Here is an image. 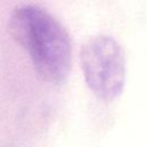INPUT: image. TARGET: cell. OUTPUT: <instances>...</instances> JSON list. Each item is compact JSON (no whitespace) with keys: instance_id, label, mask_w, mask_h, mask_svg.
Segmentation results:
<instances>
[{"instance_id":"cell-1","label":"cell","mask_w":147,"mask_h":147,"mask_svg":"<svg viewBox=\"0 0 147 147\" xmlns=\"http://www.w3.org/2000/svg\"><path fill=\"white\" fill-rule=\"evenodd\" d=\"M13 38L24 47L45 82L62 84L71 69V40L65 28L38 6L16 8L9 20Z\"/></svg>"},{"instance_id":"cell-2","label":"cell","mask_w":147,"mask_h":147,"mask_svg":"<svg viewBox=\"0 0 147 147\" xmlns=\"http://www.w3.org/2000/svg\"><path fill=\"white\" fill-rule=\"evenodd\" d=\"M80 67L86 85L105 102L117 99L125 85V53L110 36L91 37L80 49Z\"/></svg>"}]
</instances>
